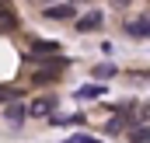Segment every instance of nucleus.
Listing matches in <instances>:
<instances>
[{
  "instance_id": "nucleus-4",
  "label": "nucleus",
  "mask_w": 150,
  "mask_h": 143,
  "mask_svg": "<svg viewBox=\"0 0 150 143\" xmlns=\"http://www.w3.org/2000/svg\"><path fill=\"white\" fill-rule=\"evenodd\" d=\"M42 14L52 18V21H67V18H74V7H70V4H56V7H45Z\"/></svg>"
},
{
  "instance_id": "nucleus-6",
  "label": "nucleus",
  "mask_w": 150,
  "mask_h": 143,
  "mask_svg": "<svg viewBox=\"0 0 150 143\" xmlns=\"http://www.w3.org/2000/svg\"><path fill=\"white\" fill-rule=\"evenodd\" d=\"M7 119H11V122H21V119H28V105H21L18 98H14V101H7Z\"/></svg>"
},
{
  "instance_id": "nucleus-14",
  "label": "nucleus",
  "mask_w": 150,
  "mask_h": 143,
  "mask_svg": "<svg viewBox=\"0 0 150 143\" xmlns=\"http://www.w3.org/2000/svg\"><path fill=\"white\" fill-rule=\"evenodd\" d=\"M115 7H129V4H136V0H112Z\"/></svg>"
},
{
  "instance_id": "nucleus-7",
  "label": "nucleus",
  "mask_w": 150,
  "mask_h": 143,
  "mask_svg": "<svg viewBox=\"0 0 150 143\" xmlns=\"http://www.w3.org/2000/svg\"><path fill=\"white\" fill-rule=\"evenodd\" d=\"M98 25H101V11H91V14H84V18L77 21L80 32H91V28H98Z\"/></svg>"
},
{
  "instance_id": "nucleus-1",
  "label": "nucleus",
  "mask_w": 150,
  "mask_h": 143,
  "mask_svg": "<svg viewBox=\"0 0 150 143\" xmlns=\"http://www.w3.org/2000/svg\"><path fill=\"white\" fill-rule=\"evenodd\" d=\"M52 108H56V98H35V101L28 105V115H35V119H45Z\"/></svg>"
},
{
  "instance_id": "nucleus-8",
  "label": "nucleus",
  "mask_w": 150,
  "mask_h": 143,
  "mask_svg": "<svg viewBox=\"0 0 150 143\" xmlns=\"http://www.w3.org/2000/svg\"><path fill=\"white\" fill-rule=\"evenodd\" d=\"M101 94H108V87H105V84H87V87H80V91H77V98H101Z\"/></svg>"
},
{
  "instance_id": "nucleus-5",
  "label": "nucleus",
  "mask_w": 150,
  "mask_h": 143,
  "mask_svg": "<svg viewBox=\"0 0 150 143\" xmlns=\"http://www.w3.org/2000/svg\"><path fill=\"white\" fill-rule=\"evenodd\" d=\"M52 52H59V42H32L28 49V56H52Z\"/></svg>"
},
{
  "instance_id": "nucleus-13",
  "label": "nucleus",
  "mask_w": 150,
  "mask_h": 143,
  "mask_svg": "<svg viewBox=\"0 0 150 143\" xmlns=\"http://www.w3.org/2000/svg\"><path fill=\"white\" fill-rule=\"evenodd\" d=\"M108 133H122V119H108Z\"/></svg>"
},
{
  "instance_id": "nucleus-11",
  "label": "nucleus",
  "mask_w": 150,
  "mask_h": 143,
  "mask_svg": "<svg viewBox=\"0 0 150 143\" xmlns=\"http://www.w3.org/2000/svg\"><path fill=\"white\" fill-rule=\"evenodd\" d=\"M14 98H21L18 87H0V105H7V101H14Z\"/></svg>"
},
{
  "instance_id": "nucleus-2",
  "label": "nucleus",
  "mask_w": 150,
  "mask_h": 143,
  "mask_svg": "<svg viewBox=\"0 0 150 143\" xmlns=\"http://www.w3.org/2000/svg\"><path fill=\"white\" fill-rule=\"evenodd\" d=\"M0 32H4V35L18 32V14H14L11 7H0Z\"/></svg>"
},
{
  "instance_id": "nucleus-12",
  "label": "nucleus",
  "mask_w": 150,
  "mask_h": 143,
  "mask_svg": "<svg viewBox=\"0 0 150 143\" xmlns=\"http://www.w3.org/2000/svg\"><path fill=\"white\" fill-rule=\"evenodd\" d=\"M63 143H101V140H94V136H84V133H77V136H70V140H63Z\"/></svg>"
},
{
  "instance_id": "nucleus-3",
  "label": "nucleus",
  "mask_w": 150,
  "mask_h": 143,
  "mask_svg": "<svg viewBox=\"0 0 150 143\" xmlns=\"http://www.w3.org/2000/svg\"><path fill=\"white\" fill-rule=\"evenodd\" d=\"M147 28H150V18H147V14H140L136 21H129V25H126V32H129L133 38H147Z\"/></svg>"
},
{
  "instance_id": "nucleus-10",
  "label": "nucleus",
  "mask_w": 150,
  "mask_h": 143,
  "mask_svg": "<svg viewBox=\"0 0 150 143\" xmlns=\"http://www.w3.org/2000/svg\"><path fill=\"white\" fill-rule=\"evenodd\" d=\"M129 140H133V143H147V119H140V129H133Z\"/></svg>"
},
{
  "instance_id": "nucleus-9",
  "label": "nucleus",
  "mask_w": 150,
  "mask_h": 143,
  "mask_svg": "<svg viewBox=\"0 0 150 143\" xmlns=\"http://www.w3.org/2000/svg\"><path fill=\"white\" fill-rule=\"evenodd\" d=\"M94 77H98V80H112L115 77V63H98V67H94Z\"/></svg>"
}]
</instances>
